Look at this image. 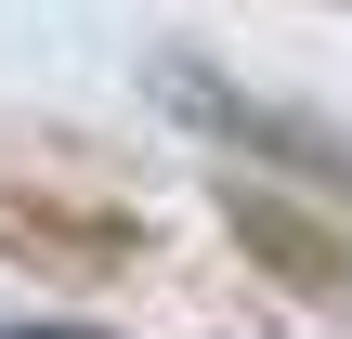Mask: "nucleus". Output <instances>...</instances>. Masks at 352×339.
Returning a JSON list of instances; mask_svg holds the SVG:
<instances>
[{
    "mask_svg": "<svg viewBox=\"0 0 352 339\" xmlns=\"http://www.w3.org/2000/svg\"><path fill=\"white\" fill-rule=\"evenodd\" d=\"M0 339H104V327H0Z\"/></svg>",
    "mask_w": 352,
    "mask_h": 339,
    "instance_id": "nucleus-1",
    "label": "nucleus"
}]
</instances>
